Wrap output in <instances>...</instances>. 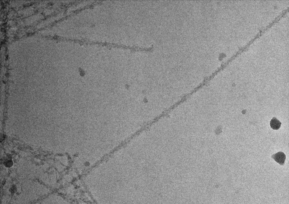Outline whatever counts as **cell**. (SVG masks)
I'll list each match as a JSON object with an SVG mask.
<instances>
[{"label":"cell","instance_id":"cell-1","mask_svg":"<svg viewBox=\"0 0 289 204\" xmlns=\"http://www.w3.org/2000/svg\"><path fill=\"white\" fill-rule=\"evenodd\" d=\"M272 157L274 159V160L280 165H283L284 164L286 156L284 153L281 151L277 152L276 154L272 156Z\"/></svg>","mask_w":289,"mask_h":204},{"label":"cell","instance_id":"cell-2","mask_svg":"<svg viewBox=\"0 0 289 204\" xmlns=\"http://www.w3.org/2000/svg\"><path fill=\"white\" fill-rule=\"evenodd\" d=\"M281 122L275 117H274L271 120V122H270V125H271V128L274 130H277L279 129L281 127Z\"/></svg>","mask_w":289,"mask_h":204}]
</instances>
